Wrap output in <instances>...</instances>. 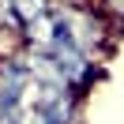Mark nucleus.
I'll list each match as a JSON object with an SVG mask.
<instances>
[{
    "instance_id": "obj_1",
    "label": "nucleus",
    "mask_w": 124,
    "mask_h": 124,
    "mask_svg": "<svg viewBox=\"0 0 124 124\" xmlns=\"http://www.w3.org/2000/svg\"><path fill=\"white\" fill-rule=\"evenodd\" d=\"M98 11L105 15L113 34H124V0H98Z\"/></svg>"
}]
</instances>
